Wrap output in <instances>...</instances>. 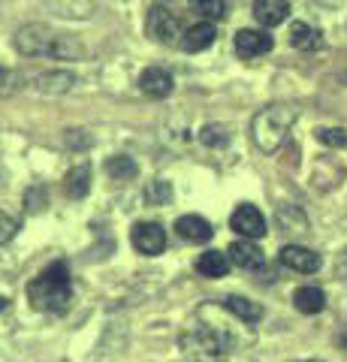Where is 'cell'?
Listing matches in <instances>:
<instances>
[{
    "instance_id": "1",
    "label": "cell",
    "mask_w": 347,
    "mask_h": 362,
    "mask_svg": "<svg viewBox=\"0 0 347 362\" xmlns=\"http://www.w3.org/2000/svg\"><path fill=\"white\" fill-rule=\"evenodd\" d=\"M16 52L25 58H52V61H82L85 45L64 30L49 25H25L16 30Z\"/></svg>"
},
{
    "instance_id": "2",
    "label": "cell",
    "mask_w": 347,
    "mask_h": 362,
    "mask_svg": "<svg viewBox=\"0 0 347 362\" xmlns=\"http://www.w3.org/2000/svg\"><path fill=\"white\" fill-rule=\"evenodd\" d=\"M70 299H73V281H70V266H66L64 259L49 263L28 284V302L37 311L64 314L70 308Z\"/></svg>"
},
{
    "instance_id": "3",
    "label": "cell",
    "mask_w": 347,
    "mask_h": 362,
    "mask_svg": "<svg viewBox=\"0 0 347 362\" xmlns=\"http://www.w3.org/2000/svg\"><path fill=\"white\" fill-rule=\"evenodd\" d=\"M293 121H296V112L290 106H266L254 115L251 121V139L260 151L272 154L278 151L281 145L287 142L290 130H293Z\"/></svg>"
},
{
    "instance_id": "4",
    "label": "cell",
    "mask_w": 347,
    "mask_h": 362,
    "mask_svg": "<svg viewBox=\"0 0 347 362\" xmlns=\"http://www.w3.org/2000/svg\"><path fill=\"white\" fill-rule=\"evenodd\" d=\"M184 356L196 359V362H218V359H227L230 350H233V338L218 329V326H196V329L184 332L178 338Z\"/></svg>"
},
{
    "instance_id": "5",
    "label": "cell",
    "mask_w": 347,
    "mask_h": 362,
    "mask_svg": "<svg viewBox=\"0 0 347 362\" xmlns=\"http://www.w3.org/2000/svg\"><path fill=\"white\" fill-rule=\"evenodd\" d=\"M145 28H148V37L154 42H163V45H178V37H182L178 18L166 6H151L148 25H145Z\"/></svg>"
},
{
    "instance_id": "6",
    "label": "cell",
    "mask_w": 347,
    "mask_h": 362,
    "mask_svg": "<svg viewBox=\"0 0 347 362\" xmlns=\"http://www.w3.org/2000/svg\"><path fill=\"white\" fill-rule=\"evenodd\" d=\"M130 242H133V247H136L139 254L158 257V254H163V247H166V230L160 223L145 221V223H136L130 230Z\"/></svg>"
},
{
    "instance_id": "7",
    "label": "cell",
    "mask_w": 347,
    "mask_h": 362,
    "mask_svg": "<svg viewBox=\"0 0 347 362\" xmlns=\"http://www.w3.org/2000/svg\"><path fill=\"white\" fill-rule=\"evenodd\" d=\"M230 226L242 235V239H263V235H266V218H263V211L257 209V206H248V202L236 206V211L230 214Z\"/></svg>"
},
{
    "instance_id": "8",
    "label": "cell",
    "mask_w": 347,
    "mask_h": 362,
    "mask_svg": "<svg viewBox=\"0 0 347 362\" xmlns=\"http://www.w3.org/2000/svg\"><path fill=\"white\" fill-rule=\"evenodd\" d=\"M272 37L266 30H254V28H245L236 33V54L242 61H254L260 54H269L272 52Z\"/></svg>"
},
{
    "instance_id": "9",
    "label": "cell",
    "mask_w": 347,
    "mask_h": 362,
    "mask_svg": "<svg viewBox=\"0 0 347 362\" xmlns=\"http://www.w3.org/2000/svg\"><path fill=\"white\" fill-rule=\"evenodd\" d=\"M278 259H281L287 269L302 272V275H314L320 269V254H314L311 247H302V245H284Z\"/></svg>"
},
{
    "instance_id": "10",
    "label": "cell",
    "mask_w": 347,
    "mask_h": 362,
    "mask_svg": "<svg viewBox=\"0 0 347 362\" xmlns=\"http://www.w3.org/2000/svg\"><path fill=\"white\" fill-rule=\"evenodd\" d=\"M30 82H33V90H40V94H66V90L76 88V76L70 70H46V73H37Z\"/></svg>"
},
{
    "instance_id": "11",
    "label": "cell",
    "mask_w": 347,
    "mask_h": 362,
    "mask_svg": "<svg viewBox=\"0 0 347 362\" xmlns=\"http://www.w3.org/2000/svg\"><path fill=\"white\" fill-rule=\"evenodd\" d=\"M227 254H230V263H236V266L245 269V272H257V269H263V266H266V254L254 245V239L233 242Z\"/></svg>"
},
{
    "instance_id": "12",
    "label": "cell",
    "mask_w": 347,
    "mask_h": 362,
    "mask_svg": "<svg viewBox=\"0 0 347 362\" xmlns=\"http://www.w3.org/2000/svg\"><path fill=\"white\" fill-rule=\"evenodd\" d=\"M175 233L182 235L184 242H194V245H206L211 239V223L203 218V214H182L175 221Z\"/></svg>"
},
{
    "instance_id": "13",
    "label": "cell",
    "mask_w": 347,
    "mask_h": 362,
    "mask_svg": "<svg viewBox=\"0 0 347 362\" xmlns=\"http://www.w3.org/2000/svg\"><path fill=\"white\" fill-rule=\"evenodd\" d=\"M172 76L160 70V66H148L142 76H139V88H142V94L145 97H154V100H163V97H170L172 94Z\"/></svg>"
},
{
    "instance_id": "14",
    "label": "cell",
    "mask_w": 347,
    "mask_h": 362,
    "mask_svg": "<svg viewBox=\"0 0 347 362\" xmlns=\"http://www.w3.org/2000/svg\"><path fill=\"white\" fill-rule=\"evenodd\" d=\"M215 40H218L215 25H211V21H199V25L187 28V33H182V40H178V49H182V52H203Z\"/></svg>"
},
{
    "instance_id": "15",
    "label": "cell",
    "mask_w": 347,
    "mask_h": 362,
    "mask_svg": "<svg viewBox=\"0 0 347 362\" xmlns=\"http://www.w3.org/2000/svg\"><path fill=\"white\" fill-rule=\"evenodd\" d=\"M290 16V4L287 0H254V18L263 28H275L284 25V18Z\"/></svg>"
},
{
    "instance_id": "16",
    "label": "cell",
    "mask_w": 347,
    "mask_h": 362,
    "mask_svg": "<svg viewBox=\"0 0 347 362\" xmlns=\"http://www.w3.org/2000/svg\"><path fill=\"white\" fill-rule=\"evenodd\" d=\"M223 308H227L233 317H239L242 323H248V326L263 320V308L257 302L245 299V296H227V299H223Z\"/></svg>"
},
{
    "instance_id": "17",
    "label": "cell",
    "mask_w": 347,
    "mask_h": 362,
    "mask_svg": "<svg viewBox=\"0 0 347 362\" xmlns=\"http://www.w3.org/2000/svg\"><path fill=\"white\" fill-rule=\"evenodd\" d=\"M196 272L206 278H223L230 272V254L223 251H206L196 257Z\"/></svg>"
},
{
    "instance_id": "18",
    "label": "cell",
    "mask_w": 347,
    "mask_h": 362,
    "mask_svg": "<svg viewBox=\"0 0 347 362\" xmlns=\"http://www.w3.org/2000/svg\"><path fill=\"white\" fill-rule=\"evenodd\" d=\"M64 187H66V197L70 199H85L88 190H91V166H85V163L73 166L70 173H66Z\"/></svg>"
},
{
    "instance_id": "19",
    "label": "cell",
    "mask_w": 347,
    "mask_h": 362,
    "mask_svg": "<svg viewBox=\"0 0 347 362\" xmlns=\"http://www.w3.org/2000/svg\"><path fill=\"white\" fill-rule=\"evenodd\" d=\"M320 30H314L311 25H305V21H293L290 25V45L299 52H314L320 49Z\"/></svg>"
},
{
    "instance_id": "20",
    "label": "cell",
    "mask_w": 347,
    "mask_h": 362,
    "mask_svg": "<svg viewBox=\"0 0 347 362\" xmlns=\"http://www.w3.org/2000/svg\"><path fill=\"white\" fill-rule=\"evenodd\" d=\"M293 305L302 314H320L323 308H327V293H323L320 287H299L293 293Z\"/></svg>"
},
{
    "instance_id": "21",
    "label": "cell",
    "mask_w": 347,
    "mask_h": 362,
    "mask_svg": "<svg viewBox=\"0 0 347 362\" xmlns=\"http://www.w3.org/2000/svg\"><path fill=\"white\" fill-rule=\"evenodd\" d=\"M106 173H109V178H115V181H130V178L139 175V166H136L133 157L115 154V157H109L106 160Z\"/></svg>"
},
{
    "instance_id": "22",
    "label": "cell",
    "mask_w": 347,
    "mask_h": 362,
    "mask_svg": "<svg viewBox=\"0 0 347 362\" xmlns=\"http://www.w3.org/2000/svg\"><path fill=\"white\" fill-rule=\"evenodd\" d=\"M52 9L64 18H88L94 13L91 0H52Z\"/></svg>"
},
{
    "instance_id": "23",
    "label": "cell",
    "mask_w": 347,
    "mask_h": 362,
    "mask_svg": "<svg viewBox=\"0 0 347 362\" xmlns=\"http://www.w3.org/2000/svg\"><path fill=\"white\" fill-rule=\"evenodd\" d=\"M196 16H203L208 21H220L227 16V0H190Z\"/></svg>"
},
{
    "instance_id": "24",
    "label": "cell",
    "mask_w": 347,
    "mask_h": 362,
    "mask_svg": "<svg viewBox=\"0 0 347 362\" xmlns=\"http://www.w3.org/2000/svg\"><path fill=\"white\" fill-rule=\"evenodd\" d=\"M145 202H148V206H166V202H172V185L163 178L151 181V185L145 187Z\"/></svg>"
},
{
    "instance_id": "25",
    "label": "cell",
    "mask_w": 347,
    "mask_h": 362,
    "mask_svg": "<svg viewBox=\"0 0 347 362\" xmlns=\"http://www.w3.org/2000/svg\"><path fill=\"white\" fill-rule=\"evenodd\" d=\"M199 142L208 145V148H220V145L230 142V130L223 127V124H206V127L199 130Z\"/></svg>"
},
{
    "instance_id": "26",
    "label": "cell",
    "mask_w": 347,
    "mask_h": 362,
    "mask_svg": "<svg viewBox=\"0 0 347 362\" xmlns=\"http://www.w3.org/2000/svg\"><path fill=\"white\" fill-rule=\"evenodd\" d=\"M21 88H25V76L18 70H9V66H0V97H9Z\"/></svg>"
},
{
    "instance_id": "27",
    "label": "cell",
    "mask_w": 347,
    "mask_h": 362,
    "mask_svg": "<svg viewBox=\"0 0 347 362\" xmlns=\"http://www.w3.org/2000/svg\"><path fill=\"white\" fill-rule=\"evenodd\" d=\"M317 139L323 145H332V148H344V145H347V133L341 127H320L317 130Z\"/></svg>"
},
{
    "instance_id": "28",
    "label": "cell",
    "mask_w": 347,
    "mask_h": 362,
    "mask_svg": "<svg viewBox=\"0 0 347 362\" xmlns=\"http://www.w3.org/2000/svg\"><path fill=\"white\" fill-rule=\"evenodd\" d=\"M16 233H18V223L9 218V214L0 211V245H6V242H13L16 239Z\"/></svg>"
},
{
    "instance_id": "29",
    "label": "cell",
    "mask_w": 347,
    "mask_h": 362,
    "mask_svg": "<svg viewBox=\"0 0 347 362\" xmlns=\"http://www.w3.org/2000/svg\"><path fill=\"white\" fill-rule=\"evenodd\" d=\"M42 209H46V190H42V187H30L28 190V211L37 214Z\"/></svg>"
},
{
    "instance_id": "30",
    "label": "cell",
    "mask_w": 347,
    "mask_h": 362,
    "mask_svg": "<svg viewBox=\"0 0 347 362\" xmlns=\"http://www.w3.org/2000/svg\"><path fill=\"white\" fill-rule=\"evenodd\" d=\"M335 272H339V278L347 281V247L339 254V263H335Z\"/></svg>"
},
{
    "instance_id": "31",
    "label": "cell",
    "mask_w": 347,
    "mask_h": 362,
    "mask_svg": "<svg viewBox=\"0 0 347 362\" xmlns=\"http://www.w3.org/2000/svg\"><path fill=\"white\" fill-rule=\"evenodd\" d=\"M6 305H9V299H4V296H0V311H6Z\"/></svg>"
},
{
    "instance_id": "32",
    "label": "cell",
    "mask_w": 347,
    "mask_h": 362,
    "mask_svg": "<svg viewBox=\"0 0 347 362\" xmlns=\"http://www.w3.org/2000/svg\"><path fill=\"white\" fill-rule=\"evenodd\" d=\"M311 362H317V359H311Z\"/></svg>"
}]
</instances>
